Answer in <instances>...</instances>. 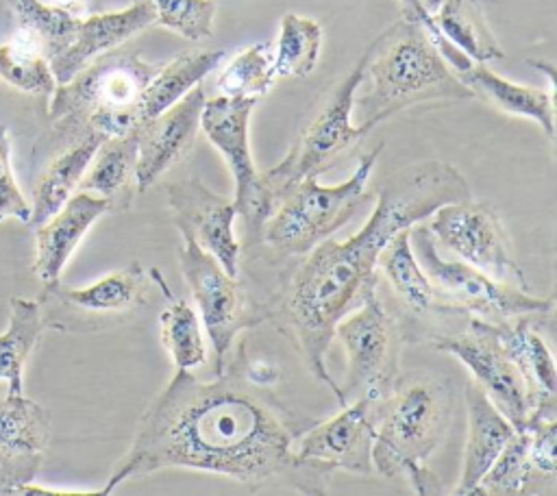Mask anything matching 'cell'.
I'll use <instances>...</instances> for the list:
<instances>
[{"mask_svg": "<svg viewBox=\"0 0 557 496\" xmlns=\"http://www.w3.org/2000/svg\"><path fill=\"white\" fill-rule=\"evenodd\" d=\"M48 296L87 315H124L146 302L148 278L144 268L133 261L122 270L109 272L87 287H61L59 283L48 285Z\"/></svg>", "mask_w": 557, "mask_h": 496, "instance_id": "obj_21", "label": "cell"}, {"mask_svg": "<svg viewBox=\"0 0 557 496\" xmlns=\"http://www.w3.org/2000/svg\"><path fill=\"white\" fill-rule=\"evenodd\" d=\"M381 150L383 144L361 154L355 172L337 185H320L318 176L296 183L276 202L263 226L261 241L270 252L278 259H300L350 222L370 198L366 187Z\"/></svg>", "mask_w": 557, "mask_h": 496, "instance_id": "obj_6", "label": "cell"}, {"mask_svg": "<svg viewBox=\"0 0 557 496\" xmlns=\"http://www.w3.org/2000/svg\"><path fill=\"white\" fill-rule=\"evenodd\" d=\"M459 78L505 113L529 117L542 126L548 139L555 137V89H540L507 80L492 72L487 63H472Z\"/></svg>", "mask_w": 557, "mask_h": 496, "instance_id": "obj_23", "label": "cell"}, {"mask_svg": "<svg viewBox=\"0 0 557 496\" xmlns=\"http://www.w3.org/2000/svg\"><path fill=\"white\" fill-rule=\"evenodd\" d=\"M9 309V326L0 335V379L9 383V394H24V363L44 333V309L26 298H11Z\"/></svg>", "mask_w": 557, "mask_h": 496, "instance_id": "obj_28", "label": "cell"}, {"mask_svg": "<svg viewBox=\"0 0 557 496\" xmlns=\"http://www.w3.org/2000/svg\"><path fill=\"white\" fill-rule=\"evenodd\" d=\"M50 442V413L24 394L0 398V452L41 455Z\"/></svg>", "mask_w": 557, "mask_h": 496, "instance_id": "obj_30", "label": "cell"}, {"mask_svg": "<svg viewBox=\"0 0 557 496\" xmlns=\"http://www.w3.org/2000/svg\"><path fill=\"white\" fill-rule=\"evenodd\" d=\"M102 139L104 137L89 133L72 141L67 150H63L48 163L37 185L33 187L30 220H28L30 226L44 224L70 200V196L78 189V183L85 176Z\"/></svg>", "mask_w": 557, "mask_h": 496, "instance_id": "obj_24", "label": "cell"}, {"mask_svg": "<svg viewBox=\"0 0 557 496\" xmlns=\"http://www.w3.org/2000/svg\"><path fill=\"white\" fill-rule=\"evenodd\" d=\"M157 70L159 65L117 48L94 59L52 91L48 115L57 133L76 141L89 133L107 139L137 131L141 94Z\"/></svg>", "mask_w": 557, "mask_h": 496, "instance_id": "obj_5", "label": "cell"}, {"mask_svg": "<svg viewBox=\"0 0 557 496\" xmlns=\"http://www.w3.org/2000/svg\"><path fill=\"white\" fill-rule=\"evenodd\" d=\"M361 57L363 76L355 91L352 111L368 133L411 104L474 96L424 28L405 17L383 30Z\"/></svg>", "mask_w": 557, "mask_h": 496, "instance_id": "obj_3", "label": "cell"}, {"mask_svg": "<svg viewBox=\"0 0 557 496\" xmlns=\"http://www.w3.org/2000/svg\"><path fill=\"white\" fill-rule=\"evenodd\" d=\"M529 431V455L531 463L537 472L548 479H555L557 472V420L555 418H537L531 420L527 426Z\"/></svg>", "mask_w": 557, "mask_h": 496, "instance_id": "obj_38", "label": "cell"}, {"mask_svg": "<svg viewBox=\"0 0 557 496\" xmlns=\"http://www.w3.org/2000/svg\"><path fill=\"white\" fill-rule=\"evenodd\" d=\"M15 218L20 222L30 220V202H26L13 168H11V135L4 124H0V222Z\"/></svg>", "mask_w": 557, "mask_h": 496, "instance_id": "obj_37", "label": "cell"}, {"mask_svg": "<svg viewBox=\"0 0 557 496\" xmlns=\"http://www.w3.org/2000/svg\"><path fill=\"white\" fill-rule=\"evenodd\" d=\"M400 7H403V15H405V20L416 22L418 26H422V28H424V33L431 37V41H433V44H435V48L440 50V54L446 59V63H448L457 74L466 72V70L472 65V61H470L463 52H459V50H457L448 39H444V37H442V33L437 30V26H435L433 17L422 9L420 0H400Z\"/></svg>", "mask_w": 557, "mask_h": 496, "instance_id": "obj_39", "label": "cell"}, {"mask_svg": "<svg viewBox=\"0 0 557 496\" xmlns=\"http://www.w3.org/2000/svg\"><path fill=\"white\" fill-rule=\"evenodd\" d=\"M17 20V28L28 33L52 61L74 39L81 17L46 2V0H7Z\"/></svg>", "mask_w": 557, "mask_h": 496, "instance_id": "obj_33", "label": "cell"}, {"mask_svg": "<svg viewBox=\"0 0 557 496\" xmlns=\"http://www.w3.org/2000/svg\"><path fill=\"white\" fill-rule=\"evenodd\" d=\"M433 346L457 357L470 370L472 381L490 396L516 431L527 426L529 398L524 376L500 339L496 322L468 315L461 333L437 335L433 337Z\"/></svg>", "mask_w": 557, "mask_h": 496, "instance_id": "obj_13", "label": "cell"}, {"mask_svg": "<svg viewBox=\"0 0 557 496\" xmlns=\"http://www.w3.org/2000/svg\"><path fill=\"white\" fill-rule=\"evenodd\" d=\"M372 400L355 398L352 405L320 424L305 429L294 442V455L300 463L326 472L346 470L355 474H372Z\"/></svg>", "mask_w": 557, "mask_h": 496, "instance_id": "obj_15", "label": "cell"}, {"mask_svg": "<svg viewBox=\"0 0 557 496\" xmlns=\"http://www.w3.org/2000/svg\"><path fill=\"white\" fill-rule=\"evenodd\" d=\"M335 335L342 339L348 355L342 398L366 396L370 400L389 392L398 376L400 359V326L387 313L385 305L372 294L363 305L346 313L335 324Z\"/></svg>", "mask_w": 557, "mask_h": 496, "instance_id": "obj_12", "label": "cell"}, {"mask_svg": "<svg viewBox=\"0 0 557 496\" xmlns=\"http://www.w3.org/2000/svg\"><path fill=\"white\" fill-rule=\"evenodd\" d=\"M174 226L181 235H189L202 250L211 252L231 276H239L242 244L233 233L237 209L200 178H185L165 187Z\"/></svg>", "mask_w": 557, "mask_h": 496, "instance_id": "obj_14", "label": "cell"}, {"mask_svg": "<svg viewBox=\"0 0 557 496\" xmlns=\"http://www.w3.org/2000/svg\"><path fill=\"white\" fill-rule=\"evenodd\" d=\"M544 481L553 485L555 479L544 476L537 472L531 463L529 455V431L520 429L516 431L500 455L494 459V463L487 468V472L479 479L476 487L472 489V496H513V494H529L540 492L535 481Z\"/></svg>", "mask_w": 557, "mask_h": 496, "instance_id": "obj_29", "label": "cell"}, {"mask_svg": "<svg viewBox=\"0 0 557 496\" xmlns=\"http://www.w3.org/2000/svg\"><path fill=\"white\" fill-rule=\"evenodd\" d=\"M472 198L463 174L442 161H420L394 172L376 191L368 222L346 241L324 239L300 257L281 289L265 302L274 320L298 348L307 370L324 383L344 407L339 385L324 357L335 324L363 305L379 285V255L394 233L426 220L448 202Z\"/></svg>", "mask_w": 557, "mask_h": 496, "instance_id": "obj_2", "label": "cell"}, {"mask_svg": "<svg viewBox=\"0 0 557 496\" xmlns=\"http://www.w3.org/2000/svg\"><path fill=\"white\" fill-rule=\"evenodd\" d=\"M178 261L213 348V374H222L228 365L235 337L244 328L265 320V315L248 298L239 278L226 274L218 259L202 250L189 235H183Z\"/></svg>", "mask_w": 557, "mask_h": 496, "instance_id": "obj_9", "label": "cell"}, {"mask_svg": "<svg viewBox=\"0 0 557 496\" xmlns=\"http://www.w3.org/2000/svg\"><path fill=\"white\" fill-rule=\"evenodd\" d=\"M224 54V50H194L178 54L165 65H159L141 94V124L157 117L178 102L189 89L200 85V80L222 63Z\"/></svg>", "mask_w": 557, "mask_h": 496, "instance_id": "obj_25", "label": "cell"}, {"mask_svg": "<svg viewBox=\"0 0 557 496\" xmlns=\"http://www.w3.org/2000/svg\"><path fill=\"white\" fill-rule=\"evenodd\" d=\"M463 398L468 409V439L461 459V474L455 487V494L461 496L472 494L479 479L516 433L513 424L496 409L490 396L474 381L466 383Z\"/></svg>", "mask_w": 557, "mask_h": 496, "instance_id": "obj_20", "label": "cell"}, {"mask_svg": "<svg viewBox=\"0 0 557 496\" xmlns=\"http://www.w3.org/2000/svg\"><path fill=\"white\" fill-rule=\"evenodd\" d=\"M444 0H420V4H422V9L429 13V15H433L437 9H440V4H442Z\"/></svg>", "mask_w": 557, "mask_h": 496, "instance_id": "obj_43", "label": "cell"}, {"mask_svg": "<svg viewBox=\"0 0 557 496\" xmlns=\"http://www.w3.org/2000/svg\"><path fill=\"white\" fill-rule=\"evenodd\" d=\"M244 376L246 381H250L252 385H259V387H268L272 383L278 381V370L265 361H252L246 365L244 370Z\"/></svg>", "mask_w": 557, "mask_h": 496, "instance_id": "obj_42", "label": "cell"}, {"mask_svg": "<svg viewBox=\"0 0 557 496\" xmlns=\"http://www.w3.org/2000/svg\"><path fill=\"white\" fill-rule=\"evenodd\" d=\"M41 463V455H9L0 452V496L22 494L35 479Z\"/></svg>", "mask_w": 557, "mask_h": 496, "instance_id": "obj_40", "label": "cell"}, {"mask_svg": "<svg viewBox=\"0 0 557 496\" xmlns=\"http://www.w3.org/2000/svg\"><path fill=\"white\" fill-rule=\"evenodd\" d=\"M154 9V24L172 33L202 41L213 33L215 4L213 0H150Z\"/></svg>", "mask_w": 557, "mask_h": 496, "instance_id": "obj_36", "label": "cell"}, {"mask_svg": "<svg viewBox=\"0 0 557 496\" xmlns=\"http://www.w3.org/2000/svg\"><path fill=\"white\" fill-rule=\"evenodd\" d=\"M259 98L215 96L205 100L200 111V128L207 139L220 150L235 181L233 204L244 218L246 250L261 244L263 226L274 211V200L263 187L261 174L255 168L248 141L250 113Z\"/></svg>", "mask_w": 557, "mask_h": 496, "instance_id": "obj_10", "label": "cell"}, {"mask_svg": "<svg viewBox=\"0 0 557 496\" xmlns=\"http://www.w3.org/2000/svg\"><path fill=\"white\" fill-rule=\"evenodd\" d=\"M150 24H154V9L150 0H139L117 11H104L81 17L72 44L50 61V70L57 78V85L67 83L94 59L115 50L117 46H122Z\"/></svg>", "mask_w": 557, "mask_h": 496, "instance_id": "obj_17", "label": "cell"}, {"mask_svg": "<svg viewBox=\"0 0 557 496\" xmlns=\"http://www.w3.org/2000/svg\"><path fill=\"white\" fill-rule=\"evenodd\" d=\"M161 344L168 350L174 368L194 370L207 361V346L200 322L185 300H172L159 315Z\"/></svg>", "mask_w": 557, "mask_h": 496, "instance_id": "obj_35", "label": "cell"}, {"mask_svg": "<svg viewBox=\"0 0 557 496\" xmlns=\"http://www.w3.org/2000/svg\"><path fill=\"white\" fill-rule=\"evenodd\" d=\"M135 165H137V131L107 137L98 146L78 189L102 196L111 211H124L131 207L135 187Z\"/></svg>", "mask_w": 557, "mask_h": 496, "instance_id": "obj_22", "label": "cell"}, {"mask_svg": "<svg viewBox=\"0 0 557 496\" xmlns=\"http://www.w3.org/2000/svg\"><path fill=\"white\" fill-rule=\"evenodd\" d=\"M379 272L385 274L398 298L416 313L426 309H450L437 296L433 283L420 268L411 239L409 228H400L389 237L379 255Z\"/></svg>", "mask_w": 557, "mask_h": 496, "instance_id": "obj_26", "label": "cell"}, {"mask_svg": "<svg viewBox=\"0 0 557 496\" xmlns=\"http://www.w3.org/2000/svg\"><path fill=\"white\" fill-rule=\"evenodd\" d=\"M453 409V387L444 376L398 374L389 392L372 400L374 470L387 479H407L418 494L440 492L426 461L446 437Z\"/></svg>", "mask_w": 557, "mask_h": 496, "instance_id": "obj_4", "label": "cell"}, {"mask_svg": "<svg viewBox=\"0 0 557 496\" xmlns=\"http://www.w3.org/2000/svg\"><path fill=\"white\" fill-rule=\"evenodd\" d=\"M205 100V89L196 85L170 109L137 128L135 187L139 194L148 191L168 170L187 157L200 131Z\"/></svg>", "mask_w": 557, "mask_h": 496, "instance_id": "obj_16", "label": "cell"}, {"mask_svg": "<svg viewBox=\"0 0 557 496\" xmlns=\"http://www.w3.org/2000/svg\"><path fill=\"white\" fill-rule=\"evenodd\" d=\"M409 239L437 296L453 311H468L490 322H505L522 315H548L555 309V298L531 296L529 289L498 283L461 259H444L426 226H409Z\"/></svg>", "mask_w": 557, "mask_h": 496, "instance_id": "obj_7", "label": "cell"}, {"mask_svg": "<svg viewBox=\"0 0 557 496\" xmlns=\"http://www.w3.org/2000/svg\"><path fill=\"white\" fill-rule=\"evenodd\" d=\"M0 78L24 94L44 98H50L57 89V78L41 46L20 28L9 41L0 44Z\"/></svg>", "mask_w": 557, "mask_h": 496, "instance_id": "obj_31", "label": "cell"}, {"mask_svg": "<svg viewBox=\"0 0 557 496\" xmlns=\"http://www.w3.org/2000/svg\"><path fill=\"white\" fill-rule=\"evenodd\" d=\"M431 17L442 37L472 63H490L505 57L476 0H444Z\"/></svg>", "mask_w": 557, "mask_h": 496, "instance_id": "obj_27", "label": "cell"}, {"mask_svg": "<svg viewBox=\"0 0 557 496\" xmlns=\"http://www.w3.org/2000/svg\"><path fill=\"white\" fill-rule=\"evenodd\" d=\"M431 235L461 261L474 265L498 283L529 289L524 270L518 265L507 228L487 202L472 198L442 204L429 218Z\"/></svg>", "mask_w": 557, "mask_h": 496, "instance_id": "obj_11", "label": "cell"}, {"mask_svg": "<svg viewBox=\"0 0 557 496\" xmlns=\"http://www.w3.org/2000/svg\"><path fill=\"white\" fill-rule=\"evenodd\" d=\"M111 207L102 196L78 189L70 200L35 233V274L46 283H59V276L70 261L72 252L91 228V224L109 213Z\"/></svg>", "mask_w": 557, "mask_h": 496, "instance_id": "obj_18", "label": "cell"}, {"mask_svg": "<svg viewBox=\"0 0 557 496\" xmlns=\"http://www.w3.org/2000/svg\"><path fill=\"white\" fill-rule=\"evenodd\" d=\"M496 328L524 376L527 398H529V422L537 418H555L557 413L555 363L546 342L533 328V315L496 322Z\"/></svg>", "mask_w": 557, "mask_h": 496, "instance_id": "obj_19", "label": "cell"}, {"mask_svg": "<svg viewBox=\"0 0 557 496\" xmlns=\"http://www.w3.org/2000/svg\"><path fill=\"white\" fill-rule=\"evenodd\" d=\"M67 13H72L74 17H87L94 13H104V11H117L124 7H131L139 0H46Z\"/></svg>", "mask_w": 557, "mask_h": 496, "instance_id": "obj_41", "label": "cell"}, {"mask_svg": "<svg viewBox=\"0 0 557 496\" xmlns=\"http://www.w3.org/2000/svg\"><path fill=\"white\" fill-rule=\"evenodd\" d=\"M270 44H252L239 50L218 76L220 96L228 98H259L270 91L276 80Z\"/></svg>", "mask_w": 557, "mask_h": 496, "instance_id": "obj_34", "label": "cell"}, {"mask_svg": "<svg viewBox=\"0 0 557 496\" xmlns=\"http://www.w3.org/2000/svg\"><path fill=\"white\" fill-rule=\"evenodd\" d=\"M302 431L294 413L263 387L239 379L231 363L213 381L176 368L141 413L128 452L100 494L163 468L222 474L246 492L283 481L302 494H326L333 474L305 466L294 455Z\"/></svg>", "mask_w": 557, "mask_h": 496, "instance_id": "obj_1", "label": "cell"}, {"mask_svg": "<svg viewBox=\"0 0 557 496\" xmlns=\"http://www.w3.org/2000/svg\"><path fill=\"white\" fill-rule=\"evenodd\" d=\"M363 76V57L342 78L331 98L322 104L315 117L307 124L289 152L274 168L261 174L263 187L276 202L302 178L320 176L344 152H348L359 139L368 135L366 128L350 122L355 91Z\"/></svg>", "mask_w": 557, "mask_h": 496, "instance_id": "obj_8", "label": "cell"}, {"mask_svg": "<svg viewBox=\"0 0 557 496\" xmlns=\"http://www.w3.org/2000/svg\"><path fill=\"white\" fill-rule=\"evenodd\" d=\"M322 48V28L315 20L296 13H285L272 57L274 74L305 78L313 72Z\"/></svg>", "mask_w": 557, "mask_h": 496, "instance_id": "obj_32", "label": "cell"}]
</instances>
